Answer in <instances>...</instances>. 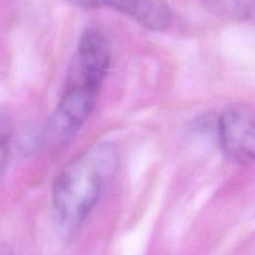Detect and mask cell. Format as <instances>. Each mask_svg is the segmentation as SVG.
<instances>
[{"label": "cell", "instance_id": "obj_1", "mask_svg": "<svg viewBox=\"0 0 255 255\" xmlns=\"http://www.w3.org/2000/svg\"><path fill=\"white\" fill-rule=\"evenodd\" d=\"M120 167V153L110 142L95 143L77 154L56 176L51 204L56 233L70 241L99 203Z\"/></svg>", "mask_w": 255, "mask_h": 255}, {"label": "cell", "instance_id": "obj_6", "mask_svg": "<svg viewBox=\"0 0 255 255\" xmlns=\"http://www.w3.org/2000/svg\"><path fill=\"white\" fill-rule=\"evenodd\" d=\"M11 137L12 128L9 120L4 116H0V178L5 173L7 161H9Z\"/></svg>", "mask_w": 255, "mask_h": 255}, {"label": "cell", "instance_id": "obj_4", "mask_svg": "<svg viewBox=\"0 0 255 255\" xmlns=\"http://www.w3.org/2000/svg\"><path fill=\"white\" fill-rule=\"evenodd\" d=\"M80 9L110 7L131 17L153 31H163L172 22V10L167 0H67Z\"/></svg>", "mask_w": 255, "mask_h": 255}, {"label": "cell", "instance_id": "obj_2", "mask_svg": "<svg viewBox=\"0 0 255 255\" xmlns=\"http://www.w3.org/2000/svg\"><path fill=\"white\" fill-rule=\"evenodd\" d=\"M111 64V47L104 32L89 29L81 35L66 74L64 91L46 127L51 146L62 147L80 131L99 99Z\"/></svg>", "mask_w": 255, "mask_h": 255}, {"label": "cell", "instance_id": "obj_5", "mask_svg": "<svg viewBox=\"0 0 255 255\" xmlns=\"http://www.w3.org/2000/svg\"><path fill=\"white\" fill-rule=\"evenodd\" d=\"M208 11L223 20L244 21L253 16L254 0H199Z\"/></svg>", "mask_w": 255, "mask_h": 255}, {"label": "cell", "instance_id": "obj_3", "mask_svg": "<svg viewBox=\"0 0 255 255\" xmlns=\"http://www.w3.org/2000/svg\"><path fill=\"white\" fill-rule=\"evenodd\" d=\"M218 136L224 154L237 163H248L255 154V119L249 105L233 104L218 119Z\"/></svg>", "mask_w": 255, "mask_h": 255}, {"label": "cell", "instance_id": "obj_7", "mask_svg": "<svg viewBox=\"0 0 255 255\" xmlns=\"http://www.w3.org/2000/svg\"><path fill=\"white\" fill-rule=\"evenodd\" d=\"M0 255H11V253L6 248H1L0 249Z\"/></svg>", "mask_w": 255, "mask_h": 255}]
</instances>
